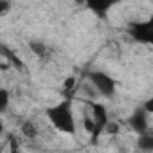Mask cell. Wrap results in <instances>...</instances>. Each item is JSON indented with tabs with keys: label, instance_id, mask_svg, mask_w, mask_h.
<instances>
[{
	"label": "cell",
	"instance_id": "13",
	"mask_svg": "<svg viewBox=\"0 0 153 153\" xmlns=\"http://www.w3.org/2000/svg\"><path fill=\"white\" fill-rule=\"evenodd\" d=\"M142 108H144L148 114H153V96H151V97L144 103V106H142Z\"/></svg>",
	"mask_w": 153,
	"mask_h": 153
},
{
	"label": "cell",
	"instance_id": "1",
	"mask_svg": "<svg viewBox=\"0 0 153 153\" xmlns=\"http://www.w3.org/2000/svg\"><path fill=\"white\" fill-rule=\"evenodd\" d=\"M47 115L51 119V123L54 124V128H58L63 133H74L76 130V121H74V114H72V103L70 101H63L52 108L47 110Z\"/></svg>",
	"mask_w": 153,
	"mask_h": 153
},
{
	"label": "cell",
	"instance_id": "8",
	"mask_svg": "<svg viewBox=\"0 0 153 153\" xmlns=\"http://www.w3.org/2000/svg\"><path fill=\"white\" fill-rule=\"evenodd\" d=\"M83 126H85V131H87V133H92V135H96V131H97V126H96V121H94V117H88V115H85V119H83Z\"/></svg>",
	"mask_w": 153,
	"mask_h": 153
},
{
	"label": "cell",
	"instance_id": "3",
	"mask_svg": "<svg viewBox=\"0 0 153 153\" xmlns=\"http://www.w3.org/2000/svg\"><path fill=\"white\" fill-rule=\"evenodd\" d=\"M130 33L135 40L139 42H146V43H153V16L148 22H140V24H131L130 25Z\"/></svg>",
	"mask_w": 153,
	"mask_h": 153
},
{
	"label": "cell",
	"instance_id": "9",
	"mask_svg": "<svg viewBox=\"0 0 153 153\" xmlns=\"http://www.w3.org/2000/svg\"><path fill=\"white\" fill-rule=\"evenodd\" d=\"M7 105H9V92L6 88H2V90H0V110L6 112Z\"/></svg>",
	"mask_w": 153,
	"mask_h": 153
},
{
	"label": "cell",
	"instance_id": "11",
	"mask_svg": "<svg viewBox=\"0 0 153 153\" xmlns=\"http://www.w3.org/2000/svg\"><path fill=\"white\" fill-rule=\"evenodd\" d=\"M105 131L108 135H115V133H119V124L117 123H108L106 128H105Z\"/></svg>",
	"mask_w": 153,
	"mask_h": 153
},
{
	"label": "cell",
	"instance_id": "15",
	"mask_svg": "<svg viewBox=\"0 0 153 153\" xmlns=\"http://www.w3.org/2000/svg\"><path fill=\"white\" fill-rule=\"evenodd\" d=\"M9 9V4L7 2H0V15H4V11Z\"/></svg>",
	"mask_w": 153,
	"mask_h": 153
},
{
	"label": "cell",
	"instance_id": "4",
	"mask_svg": "<svg viewBox=\"0 0 153 153\" xmlns=\"http://www.w3.org/2000/svg\"><path fill=\"white\" fill-rule=\"evenodd\" d=\"M128 126H130L135 133H139V135L149 133V131H148V112H146L144 108L135 110L133 115H130V119H128Z\"/></svg>",
	"mask_w": 153,
	"mask_h": 153
},
{
	"label": "cell",
	"instance_id": "6",
	"mask_svg": "<svg viewBox=\"0 0 153 153\" xmlns=\"http://www.w3.org/2000/svg\"><path fill=\"white\" fill-rule=\"evenodd\" d=\"M139 148H140L144 153H153V133L140 135V139H139Z\"/></svg>",
	"mask_w": 153,
	"mask_h": 153
},
{
	"label": "cell",
	"instance_id": "2",
	"mask_svg": "<svg viewBox=\"0 0 153 153\" xmlns=\"http://www.w3.org/2000/svg\"><path fill=\"white\" fill-rule=\"evenodd\" d=\"M88 79H90L94 90H96L99 96H103V97H112V96L115 94V81H114V78H110L108 74L99 72V70H97V72H90V74H88Z\"/></svg>",
	"mask_w": 153,
	"mask_h": 153
},
{
	"label": "cell",
	"instance_id": "14",
	"mask_svg": "<svg viewBox=\"0 0 153 153\" xmlns=\"http://www.w3.org/2000/svg\"><path fill=\"white\" fill-rule=\"evenodd\" d=\"M74 83H76V79H74V78H68V79L65 81V88H67V90H70V88L74 87Z\"/></svg>",
	"mask_w": 153,
	"mask_h": 153
},
{
	"label": "cell",
	"instance_id": "5",
	"mask_svg": "<svg viewBox=\"0 0 153 153\" xmlns=\"http://www.w3.org/2000/svg\"><path fill=\"white\" fill-rule=\"evenodd\" d=\"M88 105L92 106V117H94L96 126H97V131H96V135H94V139H96L101 131H105L106 124L110 123V121H108V112H106V106L101 105V103H90V101H88Z\"/></svg>",
	"mask_w": 153,
	"mask_h": 153
},
{
	"label": "cell",
	"instance_id": "7",
	"mask_svg": "<svg viewBox=\"0 0 153 153\" xmlns=\"http://www.w3.org/2000/svg\"><path fill=\"white\" fill-rule=\"evenodd\" d=\"M22 133H24L27 139H34V137L38 135V130H36V126H34L31 121H25V123L22 124Z\"/></svg>",
	"mask_w": 153,
	"mask_h": 153
},
{
	"label": "cell",
	"instance_id": "12",
	"mask_svg": "<svg viewBox=\"0 0 153 153\" xmlns=\"http://www.w3.org/2000/svg\"><path fill=\"white\" fill-rule=\"evenodd\" d=\"M88 6H90L92 9H96L97 13H101V11H106V9L112 6V4H88Z\"/></svg>",
	"mask_w": 153,
	"mask_h": 153
},
{
	"label": "cell",
	"instance_id": "10",
	"mask_svg": "<svg viewBox=\"0 0 153 153\" xmlns=\"http://www.w3.org/2000/svg\"><path fill=\"white\" fill-rule=\"evenodd\" d=\"M31 49H33L38 56H43V54H45V45L40 43V42H31Z\"/></svg>",
	"mask_w": 153,
	"mask_h": 153
},
{
	"label": "cell",
	"instance_id": "16",
	"mask_svg": "<svg viewBox=\"0 0 153 153\" xmlns=\"http://www.w3.org/2000/svg\"><path fill=\"white\" fill-rule=\"evenodd\" d=\"M11 153H20V149H11Z\"/></svg>",
	"mask_w": 153,
	"mask_h": 153
}]
</instances>
